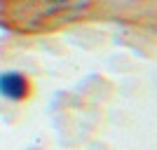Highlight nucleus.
I'll return each mask as SVG.
<instances>
[{
	"instance_id": "1",
	"label": "nucleus",
	"mask_w": 157,
	"mask_h": 150,
	"mask_svg": "<svg viewBox=\"0 0 157 150\" xmlns=\"http://www.w3.org/2000/svg\"><path fill=\"white\" fill-rule=\"evenodd\" d=\"M89 0H7L14 24L21 28H40L47 21H71Z\"/></svg>"
},
{
	"instance_id": "2",
	"label": "nucleus",
	"mask_w": 157,
	"mask_h": 150,
	"mask_svg": "<svg viewBox=\"0 0 157 150\" xmlns=\"http://www.w3.org/2000/svg\"><path fill=\"white\" fill-rule=\"evenodd\" d=\"M28 91V82L26 78L17 71L10 73H0V94L5 98H12V101H21Z\"/></svg>"
}]
</instances>
